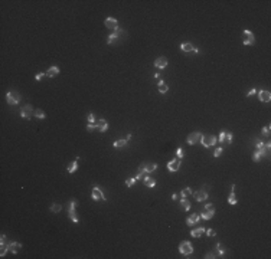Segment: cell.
Returning a JSON list of instances; mask_svg holds the SVG:
<instances>
[{
  "mask_svg": "<svg viewBox=\"0 0 271 259\" xmlns=\"http://www.w3.org/2000/svg\"><path fill=\"white\" fill-rule=\"evenodd\" d=\"M157 170V164L154 163H141L140 167H138V174H149V173H153Z\"/></svg>",
  "mask_w": 271,
  "mask_h": 259,
  "instance_id": "1",
  "label": "cell"
},
{
  "mask_svg": "<svg viewBox=\"0 0 271 259\" xmlns=\"http://www.w3.org/2000/svg\"><path fill=\"white\" fill-rule=\"evenodd\" d=\"M77 206H78V200H71L69 202V206H68V216H69V219L74 222V223H79V220H78V217H77V215H75V209H77Z\"/></svg>",
  "mask_w": 271,
  "mask_h": 259,
  "instance_id": "2",
  "label": "cell"
},
{
  "mask_svg": "<svg viewBox=\"0 0 271 259\" xmlns=\"http://www.w3.org/2000/svg\"><path fill=\"white\" fill-rule=\"evenodd\" d=\"M199 143L202 144L205 148H209V147H212V145L216 144V137L212 135V134H205V135L202 134V138H201Z\"/></svg>",
  "mask_w": 271,
  "mask_h": 259,
  "instance_id": "3",
  "label": "cell"
},
{
  "mask_svg": "<svg viewBox=\"0 0 271 259\" xmlns=\"http://www.w3.org/2000/svg\"><path fill=\"white\" fill-rule=\"evenodd\" d=\"M179 252L185 256H189L193 253V245L190 243L189 241H183L180 245H179Z\"/></svg>",
  "mask_w": 271,
  "mask_h": 259,
  "instance_id": "4",
  "label": "cell"
},
{
  "mask_svg": "<svg viewBox=\"0 0 271 259\" xmlns=\"http://www.w3.org/2000/svg\"><path fill=\"white\" fill-rule=\"evenodd\" d=\"M6 100H7V102L10 104V105H17V104L20 102L22 97H20V94L16 92V91H9L6 94Z\"/></svg>",
  "mask_w": 271,
  "mask_h": 259,
  "instance_id": "5",
  "label": "cell"
},
{
  "mask_svg": "<svg viewBox=\"0 0 271 259\" xmlns=\"http://www.w3.org/2000/svg\"><path fill=\"white\" fill-rule=\"evenodd\" d=\"M201 138H202V134H201L199 131H195V133H190V134L187 135L186 143L189 144V145H193V144L199 143V141H201Z\"/></svg>",
  "mask_w": 271,
  "mask_h": 259,
  "instance_id": "6",
  "label": "cell"
},
{
  "mask_svg": "<svg viewBox=\"0 0 271 259\" xmlns=\"http://www.w3.org/2000/svg\"><path fill=\"white\" fill-rule=\"evenodd\" d=\"M124 35H126V32H124V30H121V29L118 28L117 30H114L113 33L108 36V39H107V43H108V45L114 43V42H116L117 39H120V37H121V36H124Z\"/></svg>",
  "mask_w": 271,
  "mask_h": 259,
  "instance_id": "7",
  "label": "cell"
},
{
  "mask_svg": "<svg viewBox=\"0 0 271 259\" xmlns=\"http://www.w3.org/2000/svg\"><path fill=\"white\" fill-rule=\"evenodd\" d=\"M35 111H33V108H32V105H25L22 109H20V117L22 118H26V120H29L31 117H32V114H33Z\"/></svg>",
  "mask_w": 271,
  "mask_h": 259,
  "instance_id": "8",
  "label": "cell"
},
{
  "mask_svg": "<svg viewBox=\"0 0 271 259\" xmlns=\"http://www.w3.org/2000/svg\"><path fill=\"white\" fill-rule=\"evenodd\" d=\"M104 25H105V28L111 29L113 32L118 29V22H117V19H114V17H107L105 22H104Z\"/></svg>",
  "mask_w": 271,
  "mask_h": 259,
  "instance_id": "9",
  "label": "cell"
},
{
  "mask_svg": "<svg viewBox=\"0 0 271 259\" xmlns=\"http://www.w3.org/2000/svg\"><path fill=\"white\" fill-rule=\"evenodd\" d=\"M244 45L250 46V45H254L255 43V37H254V33L251 30H244Z\"/></svg>",
  "mask_w": 271,
  "mask_h": 259,
  "instance_id": "10",
  "label": "cell"
},
{
  "mask_svg": "<svg viewBox=\"0 0 271 259\" xmlns=\"http://www.w3.org/2000/svg\"><path fill=\"white\" fill-rule=\"evenodd\" d=\"M92 200H95V202H98V200H105V197H104V193L101 191V189L98 187V186H94V189H92Z\"/></svg>",
  "mask_w": 271,
  "mask_h": 259,
  "instance_id": "11",
  "label": "cell"
},
{
  "mask_svg": "<svg viewBox=\"0 0 271 259\" xmlns=\"http://www.w3.org/2000/svg\"><path fill=\"white\" fill-rule=\"evenodd\" d=\"M180 169V160L179 158H175V160H170L167 163V170L169 171H177Z\"/></svg>",
  "mask_w": 271,
  "mask_h": 259,
  "instance_id": "12",
  "label": "cell"
},
{
  "mask_svg": "<svg viewBox=\"0 0 271 259\" xmlns=\"http://www.w3.org/2000/svg\"><path fill=\"white\" fill-rule=\"evenodd\" d=\"M258 100H260L261 102H270V101H271L270 91H267V89H264V91H260V92H258Z\"/></svg>",
  "mask_w": 271,
  "mask_h": 259,
  "instance_id": "13",
  "label": "cell"
},
{
  "mask_svg": "<svg viewBox=\"0 0 271 259\" xmlns=\"http://www.w3.org/2000/svg\"><path fill=\"white\" fill-rule=\"evenodd\" d=\"M154 66L157 69H163L167 66V58H165V56H159L156 61H154Z\"/></svg>",
  "mask_w": 271,
  "mask_h": 259,
  "instance_id": "14",
  "label": "cell"
},
{
  "mask_svg": "<svg viewBox=\"0 0 271 259\" xmlns=\"http://www.w3.org/2000/svg\"><path fill=\"white\" fill-rule=\"evenodd\" d=\"M95 128H97L98 131H101V133H105V131L108 130V122L104 120V118H100V120L95 122Z\"/></svg>",
  "mask_w": 271,
  "mask_h": 259,
  "instance_id": "15",
  "label": "cell"
},
{
  "mask_svg": "<svg viewBox=\"0 0 271 259\" xmlns=\"http://www.w3.org/2000/svg\"><path fill=\"white\" fill-rule=\"evenodd\" d=\"M193 196H195L196 202H203V200H206V199H208V191H206L205 189H201L199 191H195V193H193Z\"/></svg>",
  "mask_w": 271,
  "mask_h": 259,
  "instance_id": "16",
  "label": "cell"
},
{
  "mask_svg": "<svg viewBox=\"0 0 271 259\" xmlns=\"http://www.w3.org/2000/svg\"><path fill=\"white\" fill-rule=\"evenodd\" d=\"M199 220H201V216H199L198 213H193V215H190V216L187 217L186 224H187V226H193V224L198 223Z\"/></svg>",
  "mask_w": 271,
  "mask_h": 259,
  "instance_id": "17",
  "label": "cell"
},
{
  "mask_svg": "<svg viewBox=\"0 0 271 259\" xmlns=\"http://www.w3.org/2000/svg\"><path fill=\"white\" fill-rule=\"evenodd\" d=\"M237 197H235V184H232L231 186V193H229V196H228V203L229 205H237Z\"/></svg>",
  "mask_w": 271,
  "mask_h": 259,
  "instance_id": "18",
  "label": "cell"
},
{
  "mask_svg": "<svg viewBox=\"0 0 271 259\" xmlns=\"http://www.w3.org/2000/svg\"><path fill=\"white\" fill-rule=\"evenodd\" d=\"M20 249H22V243H19V242H12V243H9V252L17 253Z\"/></svg>",
  "mask_w": 271,
  "mask_h": 259,
  "instance_id": "19",
  "label": "cell"
},
{
  "mask_svg": "<svg viewBox=\"0 0 271 259\" xmlns=\"http://www.w3.org/2000/svg\"><path fill=\"white\" fill-rule=\"evenodd\" d=\"M214 215H215V209H211V210H203V213L199 215V216H201V219H203V220H209V219L214 217Z\"/></svg>",
  "mask_w": 271,
  "mask_h": 259,
  "instance_id": "20",
  "label": "cell"
},
{
  "mask_svg": "<svg viewBox=\"0 0 271 259\" xmlns=\"http://www.w3.org/2000/svg\"><path fill=\"white\" fill-rule=\"evenodd\" d=\"M59 68L58 66H51V68L48 69L45 73H46V76H49V78H53V76H56V75H59Z\"/></svg>",
  "mask_w": 271,
  "mask_h": 259,
  "instance_id": "21",
  "label": "cell"
},
{
  "mask_svg": "<svg viewBox=\"0 0 271 259\" xmlns=\"http://www.w3.org/2000/svg\"><path fill=\"white\" fill-rule=\"evenodd\" d=\"M143 183H144V186H147V187H150V189H153V187L156 186V180L152 179L150 176H146V177L143 179Z\"/></svg>",
  "mask_w": 271,
  "mask_h": 259,
  "instance_id": "22",
  "label": "cell"
},
{
  "mask_svg": "<svg viewBox=\"0 0 271 259\" xmlns=\"http://www.w3.org/2000/svg\"><path fill=\"white\" fill-rule=\"evenodd\" d=\"M157 89H159V92L166 94V92L169 91V86H167V84H166L165 81H159V84H157Z\"/></svg>",
  "mask_w": 271,
  "mask_h": 259,
  "instance_id": "23",
  "label": "cell"
},
{
  "mask_svg": "<svg viewBox=\"0 0 271 259\" xmlns=\"http://www.w3.org/2000/svg\"><path fill=\"white\" fill-rule=\"evenodd\" d=\"M203 233H205V227H198V229H195V230L190 232V235H192L193 238H201Z\"/></svg>",
  "mask_w": 271,
  "mask_h": 259,
  "instance_id": "24",
  "label": "cell"
},
{
  "mask_svg": "<svg viewBox=\"0 0 271 259\" xmlns=\"http://www.w3.org/2000/svg\"><path fill=\"white\" fill-rule=\"evenodd\" d=\"M180 49L183 52H190L193 51V45L190 42H183V43H180Z\"/></svg>",
  "mask_w": 271,
  "mask_h": 259,
  "instance_id": "25",
  "label": "cell"
},
{
  "mask_svg": "<svg viewBox=\"0 0 271 259\" xmlns=\"http://www.w3.org/2000/svg\"><path fill=\"white\" fill-rule=\"evenodd\" d=\"M77 169H78V158H77L75 161H72V163L68 166L67 171L68 173H75V171H77Z\"/></svg>",
  "mask_w": 271,
  "mask_h": 259,
  "instance_id": "26",
  "label": "cell"
},
{
  "mask_svg": "<svg viewBox=\"0 0 271 259\" xmlns=\"http://www.w3.org/2000/svg\"><path fill=\"white\" fill-rule=\"evenodd\" d=\"M190 194H193V190L190 189V187H185V189L180 191V199H185V197H187V196H190Z\"/></svg>",
  "mask_w": 271,
  "mask_h": 259,
  "instance_id": "27",
  "label": "cell"
},
{
  "mask_svg": "<svg viewBox=\"0 0 271 259\" xmlns=\"http://www.w3.org/2000/svg\"><path fill=\"white\" fill-rule=\"evenodd\" d=\"M180 207L186 212V210H190V202L187 200L186 197L185 199H180Z\"/></svg>",
  "mask_w": 271,
  "mask_h": 259,
  "instance_id": "28",
  "label": "cell"
},
{
  "mask_svg": "<svg viewBox=\"0 0 271 259\" xmlns=\"http://www.w3.org/2000/svg\"><path fill=\"white\" fill-rule=\"evenodd\" d=\"M33 115H35V118H39V120H45L46 118V114L42 109H35Z\"/></svg>",
  "mask_w": 271,
  "mask_h": 259,
  "instance_id": "29",
  "label": "cell"
},
{
  "mask_svg": "<svg viewBox=\"0 0 271 259\" xmlns=\"http://www.w3.org/2000/svg\"><path fill=\"white\" fill-rule=\"evenodd\" d=\"M113 145H114L116 148L126 147V145H127V140H117V141H114V143H113Z\"/></svg>",
  "mask_w": 271,
  "mask_h": 259,
  "instance_id": "30",
  "label": "cell"
},
{
  "mask_svg": "<svg viewBox=\"0 0 271 259\" xmlns=\"http://www.w3.org/2000/svg\"><path fill=\"white\" fill-rule=\"evenodd\" d=\"M61 210H62V206H61L59 203H53V205L51 206V212H52V213H59Z\"/></svg>",
  "mask_w": 271,
  "mask_h": 259,
  "instance_id": "31",
  "label": "cell"
},
{
  "mask_svg": "<svg viewBox=\"0 0 271 259\" xmlns=\"http://www.w3.org/2000/svg\"><path fill=\"white\" fill-rule=\"evenodd\" d=\"M262 157H264V154H262V153H261L260 150H257V151L254 153V155H253V160H254L255 163H258V161H260V160H261Z\"/></svg>",
  "mask_w": 271,
  "mask_h": 259,
  "instance_id": "32",
  "label": "cell"
},
{
  "mask_svg": "<svg viewBox=\"0 0 271 259\" xmlns=\"http://www.w3.org/2000/svg\"><path fill=\"white\" fill-rule=\"evenodd\" d=\"M7 251H9V243H3L1 245V249H0V256H4Z\"/></svg>",
  "mask_w": 271,
  "mask_h": 259,
  "instance_id": "33",
  "label": "cell"
},
{
  "mask_svg": "<svg viewBox=\"0 0 271 259\" xmlns=\"http://www.w3.org/2000/svg\"><path fill=\"white\" fill-rule=\"evenodd\" d=\"M218 141L219 143H226V131H221L219 133V137H218Z\"/></svg>",
  "mask_w": 271,
  "mask_h": 259,
  "instance_id": "34",
  "label": "cell"
},
{
  "mask_svg": "<svg viewBox=\"0 0 271 259\" xmlns=\"http://www.w3.org/2000/svg\"><path fill=\"white\" fill-rule=\"evenodd\" d=\"M216 251H218V255H219V256H223V255H225V252H226V251L221 246V243H216Z\"/></svg>",
  "mask_w": 271,
  "mask_h": 259,
  "instance_id": "35",
  "label": "cell"
},
{
  "mask_svg": "<svg viewBox=\"0 0 271 259\" xmlns=\"http://www.w3.org/2000/svg\"><path fill=\"white\" fill-rule=\"evenodd\" d=\"M176 154H177V158H179V160H180V158H183V155H185L183 148H180V147H179V148L176 150Z\"/></svg>",
  "mask_w": 271,
  "mask_h": 259,
  "instance_id": "36",
  "label": "cell"
},
{
  "mask_svg": "<svg viewBox=\"0 0 271 259\" xmlns=\"http://www.w3.org/2000/svg\"><path fill=\"white\" fill-rule=\"evenodd\" d=\"M97 121H95V117H94V114H88V124H95Z\"/></svg>",
  "mask_w": 271,
  "mask_h": 259,
  "instance_id": "37",
  "label": "cell"
},
{
  "mask_svg": "<svg viewBox=\"0 0 271 259\" xmlns=\"http://www.w3.org/2000/svg\"><path fill=\"white\" fill-rule=\"evenodd\" d=\"M136 181H137V180H136L134 177H133V179H127V181H126V184H127V187H131V186L134 184Z\"/></svg>",
  "mask_w": 271,
  "mask_h": 259,
  "instance_id": "38",
  "label": "cell"
},
{
  "mask_svg": "<svg viewBox=\"0 0 271 259\" xmlns=\"http://www.w3.org/2000/svg\"><path fill=\"white\" fill-rule=\"evenodd\" d=\"M262 134H264V135H270V124H268L267 127L262 128Z\"/></svg>",
  "mask_w": 271,
  "mask_h": 259,
  "instance_id": "39",
  "label": "cell"
},
{
  "mask_svg": "<svg viewBox=\"0 0 271 259\" xmlns=\"http://www.w3.org/2000/svg\"><path fill=\"white\" fill-rule=\"evenodd\" d=\"M206 235H208L209 238H212V236H215V235H216V232H215L214 229H208V230H206Z\"/></svg>",
  "mask_w": 271,
  "mask_h": 259,
  "instance_id": "40",
  "label": "cell"
},
{
  "mask_svg": "<svg viewBox=\"0 0 271 259\" xmlns=\"http://www.w3.org/2000/svg\"><path fill=\"white\" fill-rule=\"evenodd\" d=\"M43 76H46V73H43V72H39V73H38V75L35 76V79H36V81H40V79H42Z\"/></svg>",
  "mask_w": 271,
  "mask_h": 259,
  "instance_id": "41",
  "label": "cell"
},
{
  "mask_svg": "<svg viewBox=\"0 0 271 259\" xmlns=\"http://www.w3.org/2000/svg\"><path fill=\"white\" fill-rule=\"evenodd\" d=\"M222 151H223V150H222L221 147H219V148H216V150L214 151V157H219V155L222 154Z\"/></svg>",
  "mask_w": 271,
  "mask_h": 259,
  "instance_id": "42",
  "label": "cell"
},
{
  "mask_svg": "<svg viewBox=\"0 0 271 259\" xmlns=\"http://www.w3.org/2000/svg\"><path fill=\"white\" fill-rule=\"evenodd\" d=\"M226 143L228 144L232 143V133H226Z\"/></svg>",
  "mask_w": 271,
  "mask_h": 259,
  "instance_id": "43",
  "label": "cell"
},
{
  "mask_svg": "<svg viewBox=\"0 0 271 259\" xmlns=\"http://www.w3.org/2000/svg\"><path fill=\"white\" fill-rule=\"evenodd\" d=\"M206 259H212V258H216V253H214V252H211V253H208L206 256H205Z\"/></svg>",
  "mask_w": 271,
  "mask_h": 259,
  "instance_id": "44",
  "label": "cell"
},
{
  "mask_svg": "<svg viewBox=\"0 0 271 259\" xmlns=\"http://www.w3.org/2000/svg\"><path fill=\"white\" fill-rule=\"evenodd\" d=\"M87 130H88V131H92V130H95V124H88V125H87Z\"/></svg>",
  "mask_w": 271,
  "mask_h": 259,
  "instance_id": "45",
  "label": "cell"
},
{
  "mask_svg": "<svg viewBox=\"0 0 271 259\" xmlns=\"http://www.w3.org/2000/svg\"><path fill=\"white\" fill-rule=\"evenodd\" d=\"M211 209H215L212 203H206V205H205V210H211Z\"/></svg>",
  "mask_w": 271,
  "mask_h": 259,
  "instance_id": "46",
  "label": "cell"
},
{
  "mask_svg": "<svg viewBox=\"0 0 271 259\" xmlns=\"http://www.w3.org/2000/svg\"><path fill=\"white\" fill-rule=\"evenodd\" d=\"M0 243L3 245V243H7V241H6V235H1L0 236Z\"/></svg>",
  "mask_w": 271,
  "mask_h": 259,
  "instance_id": "47",
  "label": "cell"
},
{
  "mask_svg": "<svg viewBox=\"0 0 271 259\" xmlns=\"http://www.w3.org/2000/svg\"><path fill=\"white\" fill-rule=\"evenodd\" d=\"M255 92H257L255 89H250V91H248V94H247V97H253V95H254Z\"/></svg>",
  "mask_w": 271,
  "mask_h": 259,
  "instance_id": "48",
  "label": "cell"
},
{
  "mask_svg": "<svg viewBox=\"0 0 271 259\" xmlns=\"http://www.w3.org/2000/svg\"><path fill=\"white\" fill-rule=\"evenodd\" d=\"M134 179L136 180H140V179H141V174H138V173H137V174L134 176Z\"/></svg>",
  "mask_w": 271,
  "mask_h": 259,
  "instance_id": "49",
  "label": "cell"
},
{
  "mask_svg": "<svg viewBox=\"0 0 271 259\" xmlns=\"http://www.w3.org/2000/svg\"><path fill=\"white\" fill-rule=\"evenodd\" d=\"M177 197H179V196H177V194H176V193H175V194H173V196H172V200H176V199H177Z\"/></svg>",
  "mask_w": 271,
  "mask_h": 259,
  "instance_id": "50",
  "label": "cell"
}]
</instances>
